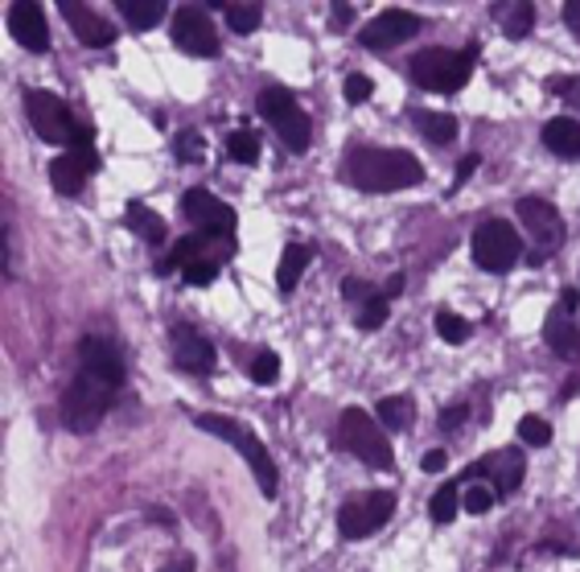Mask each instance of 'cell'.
<instances>
[{
    "instance_id": "cell-16",
    "label": "cell",
    "mask_w": 580,
    "mask_h": 572,
    "mask_svg": "<svg viewBox=\"0 0 580 572\" xmlns=\"http://www.w3.org/2000/svg\"><path fill=\"white\" fill-rule=\"evenodd\" d=\"M78 370H87V375L103 379V384H112V388L124 384V358H120V351H115V342L99 338V333H91V338L78 342Z\"/></svg>"
},
{
    "instance_id": "cell-46",
    "label": "cell",
    "mask_w": 580,
    "mask_h": 572,
    "mask_svg": "<svg viewBox=\"0 0 580 572\" xmlns=\"http://www.w3.org/2000/svg\"><path fill=\"white\" fill-rule=\"evenodd\" d=\"M330 13H334V25H337V29H342V25H350V21H355V13H350V9H346V4H334V9H330Z\"/></svg>"
},
{
    "instance_id": "cell-2",
    "label": "cell",
    "mask_w": 580,
    "mask_h": 572,
    "mask_svg": "<svg viewBox=\"0 0 580 572\" xmlns=\"http://www.w3.org/2000/svg\"><path fill=\"white\" fill-rule=\"evenodd\" d=\"M198 428H207V433H214L219 441H226L239 458H244L247 465H251V474H256V482H260L263 499H272L276 495V486H281V478H276V465H272V453L263 449V441L251 433V428H244L239 421H231V416H219V412H202L198 416Z\"/></svg>"
},
{
    "instance_id": "cell-11",
    "label": "cell",
    "mask_w": 580,
    "mask_h": 572,
    "mask_svg": "<svg viewBox=\"0 0 580 572\" xmlns=\"http://www.w3.org/2000/svg\"><path fill=\"white\" fill-rule=\"evenodd\" d=\"M173 46L189 58H214L219 54V34H214V21L202 4H186L177 9L173 17Z\"/></svg>"
},
{
    "instance_id": "cell-43",
    "label": "cell",
    "mask_w": 580,
    "mask_h": 572,
    "mask_svg": "<svg viewBox=\"0 0 580 572\" xmlns=\"http://www.w3.org/2000/svg\"><path fill=\"white\" fill-rule=\"evenodd\" d=\"M466 416H469V407H466V404L445 407V412H441V428H457L461 421H466Z\"/></svg>"
},
{
    "instance_id": "cell-20",
    "label": "cell",
    "mask_w": 580,
    "mask_h": 572,
    "mask_svg": "<svg viewBox=\"0 0 580 572\" xmlns=\"http://www.w3.org/2000/svg\"><path fill=\"white\" fill-rule=\"evenodd\" d=\"M99 166L95 157H83V153H62L50 161V185H54L58 194H66V198H75L83 194V185L91 178V169Z\"/></svg>"
},
{
    "instance_id": "cell-5",
    "label": "cell",
    "mask_w": 580,
    "mask_h": 572,
    "mask_svg": "<svg viewBox=\"0 0 580 572\" xmlns=\"http://www.w3.org/2000/svg\"><path fill=\"white\" fill-rule=\"evenodd\" d=\"M112 395L115 388L112 384H103V379H95L87 370H78L75 379H71V388L62 395V425L71 428V433H95L99 421L108 416V407H112Z\"/></svg>"
},
{
    "instance_id": "cell-19",
    "label": "cell",
    "mask_w": 580,
    "mask_h": 572,
    "mask_svg": "<svg viewBox=\"0 0 580 572\" xmlns=\"http://www.w3.org/2000/svg\"><path fill=\"white\" fill-rule=\"evenodd\" d=\"M169 342H173V363L182 370H189V375L214 370V346H210L202 333H194L189 326H173Z\"/></svg>"
},
{
    "instance_id": "cell-41",
    "label": "cell",
    "mask_w": 580,
    "mask_h": 572,
    "mask_svg": "<svg viewBox=\"0 0 580 572\" xmlns=\"http://www.w3.org/2000/svg\"><path fill=\"white\" fill-rule=\"evenodd\" d=\"M547 87H552L556 95H568L572 104H580V78H552Z\"/></svg>"
},
{
    "instance_id": "cell-15",
    "label": "cell",
    "mask_w": 580,
    "mask_h": 572,
    "mask_svg": "<svg viewBox=\"0 0 580 572\" xmlns=\"http://www.w3.org/2000/svg\"><path fill=\"white\" fill-rule=\"evenodd\" d=\"M412 34H420V17L408 13V9H387V13H379L374 21L362 25V46L367 50H392L399 41H408Z\"/></svg>"
},
{
    "instance_id": "cell-29",
    "label": "cell",
    "mask_w": 580,
    "mask_h": 572,
    "mask_svg": "<svg viewBox=\"0 0 580 572\" xmlns=\"http://www.w3.org/2000/svg\"><path fill=\"white\" fill-rule=\"evenodd\" d=\"M457 511H461V490H457V482H445V486L429 499V515H432V523H453Z\"/></svg>"
},
{
    "instance_id": "cell-3",
    "label": "cell",
    "mask_w": 580,
    "mask_h": 572,
    "mask_svg": "<svg viewBox=\"0 0 580 572\" xmlns=\"http://www.w3.org/2000/svg\"><path fill=\"white\" fill-rule=\"evenodd\" d=\"M408 74H412L416 87H424L432 95L461 92L469 83V74H473V50H445V46L420 50L408 62Z\"/></svg>"
},
{
    "instance_id": "cell-1",
    "label": "cell",
    "mask_w": 580,
    "mask_h": 572,
    "mask_svg": "<svg viewBox=\"0 0 580 572\" xmlns=\"http://www.w3.org/2000/svg\"><path fill=\"white\" fill-rule=\"evenodd\" d=\"M342 178L367 194H392L424 182V166L408 148H355L342 161Z\"/></svg>"
},
{
    "instance_id": "cell-49",
    "label": "cell",
    "mask_w": 580,
    "mask_h": 572,
    "mask_svg": "<svg viewBox=\"0 0 580 572\" xmlns=\"http://www.w3.org/2000/svg\"><path fill=\"white\" fill-rule=\"evenodd\" d=\"M404 293V277H392L387 280V289H383V296H399Z\"/></svg>"
},
{
    "instance_id": "cell-12",
    "label": "cell",
    "mask_w": 580,
    "mask_h": 572,
    "mask_svg": "<svg viewBox=\"0 0 580 572\" xmlns=\"http://www.w3.org/2000/svg\"><path fill=\"white\" fill-rule=\"evenodd\" d=\"M182 215H186L189 227H194L198 235H223V240H235V210H231L226 203H219V198H214L210 190H202V185L186 190Z\"/></svg>"
},
{
    "instance_id": "cell-50",
    "label": "cell",
    "mask_w": 580,
    "mask_h": 572,
    "mask_svg": "<svg viewBox=\"0 0 580 572\" xmlns=\"http://www.w3.org/2000/svg\"><path fill=\"white\" fill-rule=\"evenodd\" d=\"M149 519H157V523H173V515H169V511H161V507H152Z\"/></svg>"
},
{
    "instance_id": "cell-44",
    "label": "cell",
    "mask_w": 580,
    "mask_h": 572,
    "mask_svg": "<svg viewBox=\"0 0 580 572\" xmlns=\"http://www.w3.org/2000/svg\"><path fill=\"white\" fill-rule=\"evenodd\" d=\"M482 166V161H478V153H469V157H461V166H457V182L453 185H466L469 178H473V169Z\"/></svg>"
},
{
    "instance_id": "cell-26",
    "label": "cell",
    "mask_w": 580,
    "mask_h": 572,
    "mask_svg": "<svg viewBox=\"0 0 580 572\" xmlns=\"http://www.w3.org/2000/svg\"><path fill=\"white\" fill-rule=\"evenodd\" d=\"M494 17H498V25H503L506 37H527L531 34V25H535V4H531V0L498 4V9H494Z\"/></svg>"
},
{
    "instance_id": "cell-6",
    "label": "cell",
    "mask_w": 580,
    "mask_h": 572,
    "mask_svg": "<svg viewBox=\"0 0 580 572\" xmlns=\"http://www.w3.org/2000/svg\"><path fill=\"white\" fill-rule=\"evenodd\" d=\"M256 108H260V115L276 129V136H281L293 153H305V148H309L313 124H309V115L300 111L297 95L288 92V87H263L260 99H256Z\"/></svg>"
},
{
    "instance_id": "cell-4",
    "label": "cell",
    "mask_w": 580,
    "mask_h": 572,
    "mask_svg": "<svg viewBox=\"0 0 580 572\" xmlns=\"http://www.w3.org/2000/svg\"><path fill=\"white\" fill-rule=\"evenodd\" d=\"M337 445H342L346 453H355L367 470H387V474L395 470L392 441L379 433V425L371 421V412H362V407H346V412L337 416Z\"/></svg>"
},
{
    "instance_id": "cell-8",
    "label": "cell",
    "mask_w": 580,
    "mask_h": 572,
    "mask_svg": "<svg viewBox=\"0 0 580 572\" xmlns=\"http://www.w3.org/2000/svg\"><path fill=\"white\" fill-rule=\"evenodd\" d=\"M25 115L46 145H75L78 129H83L66 108V99H58L54 92H38V87L25 92Z\"/></svg>"
},
{
    "instance_id": "cell-32",
    "label": "cell",
    "mask_w": 580,
    "mask_h": 572,
    "mask_svg": "<svg viewBox=\"0 0 580 572\" xmlns=\"http://www.w3.org/2000/svg\"><path fill=\"white\" fill-rule=\"evenodd\" d=\"M494 486L490 482H469L466 490H461V507H466L469 515H486L490 507H494Z\"/></svg>"
},
{
    "instance_id": "cell-45",
    "label": "cell",
    "mask_w": 580,
    "mask_h": 572,
    "mask_svg": "<svg viewBox=\"0 0 580 572\" xmlns=\"http://www.w3.org/2000/svg\"><path fill=\"white\" fill-rule=\"evenodd\" d=\"M564 25L580 37V0H568V4H564Z\"/></svg>"
},
{
    "instance_id": "cell-37",
    "label": "cell",
    "mask_w": 580,
    "mask_h": 572,
    "mask_svg": "<svg viewBox=\"0 0 580 572\" xmlns=\"http://www.w3.org/2000/svg\"><path fill=\"white\" fill-rule=\"evenodd\" d=\"M374 92V83L367 74H346V104H367Z\"/></svg>"
},
{
    "instance_id": "cell-33",
    "label": "cell",
    "mask_w": 580,
    "mask_h": 572,
    "mask_svg": "<svg viewBox=\"0 0 580 572\" xmlns=\"http://www.w3.org/2000/svg\"><path fill=\"white\" fill-rule=\"evenodd\" d=\"M436 333H441V342H449V346H461L469 333H473V326H469L466 317L449 314V309H441L436 314Z\"/></svg>"
},
{
    "instance_id": "cell-42",
    "label": "cell",
    "mask_w": 580,
    "mask_h": 572,
    "mask_svg": "<svg viewBox=\"0 0 580 572\" xmlns=\"http://www.w3.org/2000/svg\"><path fill=\"white\" fill-rule=\"evenodd\" d=\"M445 465H449L445 449H429V453H424V462H420V470H429V474H445Z\"/></svg>"
},
{
    "instance_id": "cell-17",
    "label": "cell",
    "mask_w": 580,
    "mask_h": 572,
    "mask_svg": "<svg viewBox=\"0 0 580 572\" xmlns=\"http://www.w3.org/2000/svg\"><path fill=\"white\" fill-rule=\"evenodd\" d=\"M9 34L17 37V46H25L29 54H46L50 50V25H46V13L41 4H13L9 9Z\"/></svg>"
},
{
    "instance_id": "cell-39",
    "label": "cell",
    "mask_w": 580,
    "mask_h": 572,
    "mask_svg": "<svg viewBox=\"0 0 580 572\" xmlns=\"http://www.w3.org/2000/svg\"><path fill=\"white\" fill-rule=\"evenodd\" d=\"M342 296H346V301H355V305H367V301L374 296V284H367V280L350 277L346 284H342Z\"/></svg>"
},
{
    "instance_id": "cell-35",
    "label": "cell",
    "mask_w": 580,
    "mask_h": 572,
    "mask_svg": "<svg viewBox=\"0 0 580 572\" xmlns=\"http://www.w3.org/2000/svg\"><path fill=\"white\" fill-rule=\"evenodd\" d=\"M358 330H379V326H383V321H387V296L383 293H374L371 301H367V305H362V309H358Z\"/></svg>"
},
{
    "instance_id": "cell-47",
    "label": "cell",
    "mask_w": 580,
    "mask_h": 572,
    "mask_svg": "<svg viewBox=\"0 0 580 572\" xmlns=\"http://www.w3.org/2000/svg\"><path fill=\"white\" fill-rule=\"evenodd\" d=\"M161 572H194V560L189 556H182V560H173V564H165Z\"/></svg>"
},
{
    "instance_id": "cell-28",
    "label": "cell",
    "mask_w": 580,
    "mask_h": 572,
    "mask_svg": "<svg viewBox=\"0 0 580 572\" xmlns=\"http://www.w3.org/2000/svg\"><path fill=\"white\" fill-rule=\"evenodd\" d=\"M416 421V404L408 395H387V400H379V425L387 428V433H404V428H412Z\"/></svg>"
},
{
    "instance_id": "cell-10",
    "label": "cell",
    "mask_w": 580,
    "mask_h": 572,
    "mask_svg": "<svg viewBox=\"0 0 580 572\" xmlns=\"http://www.w3.org/2000/svg\"><path fill=\"white\" fill-rule=\"evenodd\" d=\"M235 256V240H223V235H186V240L177 243L173 252H169L161 264H157V272L169 277V272H186L194 264H214V268H223V259Z\"/></svg>"
},
{
    "instance_id": "cell-7",
    "label": "cell",
    "mask_w": 580,
    "mask_h": 572,
    "mask_svg": "<svg viewBox=\"0 0 580 572\" xmlns=\"http://www.w3.org/2000/svg\"><path fill=\"white\" fill-rule=\"evenodd\" d=\"M473 264L478 268H486V272H510L515 264H519V256H523V240H519V231L510 227L506 219H490L482 222L478 231H473Z\"/></svg>"
},
{
    "instance_id": "cell-36",
    "label": "cell",
    "mask_w": 580,
    "mask_h": 572,
    "mask_svg": "<svg viewBox=\"0 0 580 572\" xmlns=\"http://www.w3.org/2000/svg\"><path fill=\"white\" fill-rule=\"evenodd\" d=\"M519 437H523L527 445H547L552 441V425H547L543 416H523V421H519Z\"/></svg>"
},
{
    "instance_id": "cell-48",
    "label": "cell",
    "mask_w": 580,
    "mask_h": 572,
    "mask_svg": "<svg viewBox=\"0 0 580 572\" xmlns=\"http://www.w3.org/2000/svg\"><path fill=\"white\" fill-rule=\"evenodd\" d=\"M560 309L564 314H572V309H577V293H572V289H564L560 293Z\"/></svg>"
},
{
    "instance_id": "cell-31",
    "label": "cell",
    "mask_w": 580,
    "mask_h": 572,
    "mask_svg": "<svg viewBox=\"0 0 580 572\" xmlns=\"http://www.w3.org/2000/svg\"><path fill=\"white\" fill-rule=\"evenodd\" d=\"M223 13H226V25L235 29V34H251L256 25H260V4H235V0H226L223 4Z\"/></svg>"
},
{
    "instance_id": "cell-23",
    "label": "cell",
    "mask_w": 580,
    "mask_h": 572,
    "mask_svg": "<svg viewBox=\"0 0 580 572\" xmlns=\"http://www.w3.org/2000/svg\"><path fill=\"white\" fill-rule=\"evenodd\" d=\"M124 222H128L132 235H136V240H145V243H165V235H169L165 219H161L157 210H149L145 203H132L128 215H124Z\"/></svg>"
},
{
    "instance_id": "cell-38",
    "label": "cell",
    "mask_w": 580,
    "mask_h": 572,
    "mask_svg": "<svg viewBox=\"0 0 580 572\" xmlns=\"http://www.w3.org/2000/svg\"><path fill=\"white\" fill-rule=\"evenodd\" d=\"M173 153H177L182 161H202V136H198V132H182Z\"/></svg>"
},
{
    "instance_id": "cell-30",
    "label": "cell",
    "mask_w": 580,
    "mask_h": 572,
    "mask_svg": "<svg viewBox=\"0 0 580 572\" xmlns=\"http://www.w3.org/2000/svg\"><path fill=\"white\" fill-rule=\"evenodd\" d=\"M226 157L231 161H239V166H251V161H260V136L251 129H239L226 136Z\"/></svg>"
},
{
    "instance_id": "cell-34",
    "label": "cell",
    "mask_w": 580,
    "mask_h": 572,
    "mask_svg": "<svg viewBox=\"0 0 580 572\" xmlns=\"http://www.w3.org/2000/svg\"><path fill=\"white\" fill-rule=\"evenodd\" d=\"M251 379L260 384V388H272L276 379H281V358L272 351H260L256 358H251Z\"/></svg>"
},
{
    "instance_id": "cell-21",
    "label": "cell",
    "mask_w": 580,
    "mask_h": 572,
    "mask_svg": "<svg viewBox=\"0 0 580 572\" xmlns=\"http://www.w3.org/2000/svg\"><path fill=\"white\" fill-rule=\"evenodd\" d=\"M543 338H547V346L560 354V358H580V326L564 314V309L547 314V321H543Z\"/></svg>"
},
{
    "instance_id": "cell-14",
    "label": "cell",
    "mask_w": 580,
    "mask_h": 572,
    "mask_svg": "<svg viewBox=\"0 0 580 572\" xmlns=\"http://www.w3.org/2000/svg\"><path fill=\"white\" fill-rule=\"evenodd\" d=\"M523 474H527V462H523V453H519V449H498V453H486L482 462H473L466 470L469 482L490 478L494 495H510V490H519Z\"/></svg>"
},
{
    "instance_id": "cell-40",
    "label": "cell",
    "mask_w": 580,
    "mask_h": 572,
    "mask_svg": "<svg viewBox=\"0 0 580 572\" xmlns=\"http://www.w3.org/2000/svg\"><path fill=\"white\" fill-rule=\"evenodd\" d=\"M182 277H186V284H210V280L219 277V268H214V264H194Z\"/></svg>"
},
{
    "instance_id": "cell-18",
    "label": "cell",
    "mask_w": 580,
    "mask_h": 572,
    "mask_svg": "<svg viewBox=\"0 0 580 572\" xmlns=\"http://www.w3.org/2000/svg\"><path fill=\"white\" fill-rule=\"evenodd\" d=\"M62 17L66 25L75 29V37L83 46H91V50H103V46H112L115 41V25L108 17H99L91 13L87 4H75V0H62Z\"/></svg>"
},
{
    "instance_id": "cell-9",
    "label": "cell",
    "mask_w": 580,
    "mask_h": 572,
    "mask_svg": "<svg viewBox=\"0 0 580 572\" xmlns=\"http://www.w3.org/2000/svg\"><path fill=\"white\" fill-rule=\"evenodd\" d=\"M395 511V495L392 490H362L355 499L342 502L337 511V532L346 539H367L371 532H379Z\"/></svg>"
},
{
    "instance_id": "cell-24",
    "label": "cell",
    "mask_w": 580,
    "mask_h": 572,
    "mask_svg": "<svg viewBox=\"0 0 580 572\" xmlns=\"http://www.w3.org/2000/svg\"><path fill=\"white\" fill-rule=\"evenodd\" d=\"M309 259H313V252L305 247V243H288L281 256V268H276V284H281V293H293L300 284V277H305V268H309Z\"/></svg>"
},
{
    "instance_id": "cell-27",
    "label": "cell",
    "mask_w": 580,
    "mask_h": 572,
    "mask_svg": "<svg viewBox=\"0 0 580 572\" xmlns=\"http://www.w3.org/2000/svg\"><path fill=\"white\" fill-rule=\"evenodd\" d=\"M120 13L128 21L132 29H152V25H161L165 21V0H120Z\"/></svg>"
},
{
    "instance_id": "cell-22",
    "label": "cell",
    "mask_w": 580,
    "mask_h": 572,
    "mask_svg": "<svg viewBox=\"0 0 580 572\" xmlns=\"http://www.w3.org/2000/svg\"><path fill=\"white\" fill-rule=\"evenodd\" d=\"M543 145L552 148L556 157H580V124L572 115H556V120H547L543 124Z\"/></svg>"
},
{
    "instance_id": "cell-25",
    "label": "cell",
    "mask_w": 580,
    "mask_h": 572,
    "mask_svg": "<svg viewBox=\"0 0 580 572\" xmlns=\"http://www.w3.org/2000/svg\"><path fill=\"white\" fill-rule=\"evenodd\" d=\"M412 124L432 145H453L457 141V120L445 115V111H412Z\"/></svg>"
},
{
    "instance_id": "cell-13",
    "label": "cell",
    "mask_w": 580,
    "mask_h": 572,
    "mask_svg": "<svg viewBox=\"0 0 580 572\" xmlns=\"http://www.w3.org/2000/svg\"><path fill=\"white\" fill-rule=\"evenodd\" d=\"M519 222H523L527 235L540 243L543 256L564 243V219L547 198H519Z\"/></svg>"
}]
</instances>
